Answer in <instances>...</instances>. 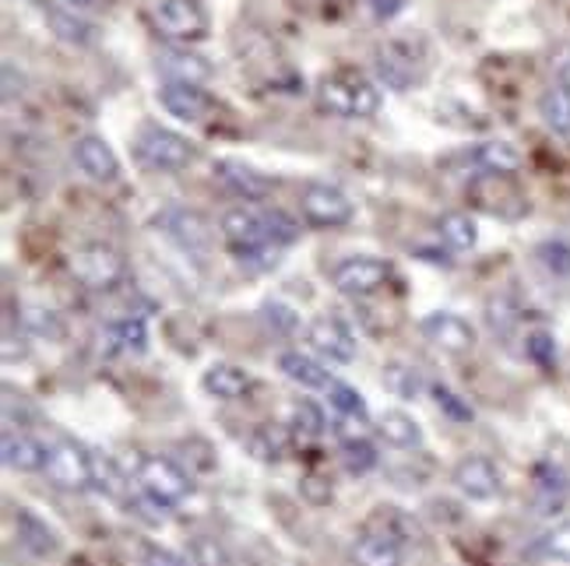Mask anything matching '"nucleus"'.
<instances>
[{"instance_id":"nucleus-1","label":"nucleus","mask_w":570,"mask_h":566,"mask_svg":"<svg viewBox=\"0 0 570 566\" xmlns=\"http://www.w3.org/2000/svg\"><path fill=\"white\" fill-rule=\"evenodd\" d=\"M317 102L342 120H370L381 110V92L374 81H366L356 71H335L321 78Z\"/></svg>"},{"instance_id":"nucleus-2","label":"nucleus","mask_w":570,"mask_h":566,"mask_svg":"<svg viewBox=\"0 0 570 566\" xmlns=\"http://www.w3.org/2000/svg\"><path fill=\"white\" fill-rule=\"evenodd\" d=\"M68 268L85 289H114L127 275L120 250H114L109 244H85V247L71 250Z\"/></svg>"},{"instance_id":"nucleus-3","label":"nucleus","mask_w":570,"mask_h":566,"mask_svg":"<svg viewBox=\"0 0 570 566\" xmlns=\"http://www.w3.org/2000/svg\"><path fill=\"white\" fill-rule=\"evenodd\" d=\"M135 478L151 504H163V507L180 504L194 489L190 475L177 461H169V457H141Z\"/></svg>"},{"instance_id":"nucleus-4","label":"nucleus","mask_w":570,"mask_h":566,"mask_svg":"<svg viewBox=\"0 0 570 566\" xmlns=\"http://www.w3.org/2000/svg\"><path fill=\"white\" fill-rule=\"evenodd\" d=\"M138 156L151 169L177 172V169L190 166L194 148L184 135H177V130L159 127V123H145L141 135H138Z\"/></svg>"},{"instance_id":"nucleus-5","label":"nucleus","mask_w":570,"mask_h":566,"mask_svg":"<svg viewBox=\"0 0 570 566\" xmlns=\"http://www.w3.org/2000/svg\"><path fill=\"white\" fill-rule=\"evenodd\" d=\"M47 478L57 489L81 493L92 486V454L75 440H57L47 457Z\"/></svg>"},{"instance_id":"nucleus-6","label":"nucleus","mask_w":570,"mask_h":566,"mask_svg":"<svg viewBox=\"0 0 570 566\" xmlns=\"http://www.w3.org/2000/svg\"><path fill=\"white\" fill-rule=\"evenodd\" d=\"M151 18L163 36L180 39V42H194L208 36V14L197 0H156L151 4Z\"/></svg>"},{"instance_id":"nucleus-7","label":"nucleus","mask_w":570,"mask_h":566,"mask_svg":"<svg viewBox=\"0 0 570 566\" xmlns=\"http://www.w3.org/2000/svg\"><path fill=\"white\" fill-rule=\"evenodd\" d=\"M299 208L306 215L311 226H324V229H335L353 222V201L345 198L338 187H327V183H311L303 190Z\"/></svg>"},{"instance_id":"nucleus-8","label":"nucleus","mask_w":570,"mask_h":566,"mask_svg":"<svg viewBox=\"0 0 570 566\" xmlns=\"http://www.w3.org/2000/svg\"><path fill=\"white\" fill-rule=\"evenodd\" d=\"M387 278H391V265H384L377 257H345L332 275L335 289L345 296H374L377 289L387 286Z\"/></svg>"},{"instance_id":"nucleus-9","label":"nucleus","mask_w":570,"mask_h":566,"mask_svg":"<svg viewBox=\"0 0 570 566\" xmlns=\"http://www.w3.org/2000/svg\"><path fill=\"white\" fill-rule=\"evenodd\" d=\"M159 226L166 229V236L173 239V244L187 254H194V257H205L212 247V229L205 222V215L194 211V208H166L159 215Z\"/></svg>"},{"instance_id":"nucleus-10","label":"nucleus","mask_w":570,"mask_h":566,"mask_svg":"<svg viewBox=\"0 0 570 566\" xmlns=\"http://www.w3.org/2000/svg\"><path fill=\"white\" fill-rule=\"evenodd\" d=\"M420 328H423L426 341H433L436 348H444L451 356H465L475 348V328L458 314H448V310L430 314V317H423Z\"/></svg>"},{"instance_id":"nucleus-11","label":"nucleus","mask_w":570,"mask_h":566,"mask_svg":"<svg viewBox=\"0 0 570 566\" xmlns=\"http://www.w3.org/2000/svg\"><path fill=\"white\" fill-rule=\"evenodd\" d=\"M218 229H223L226 244L239 257L257 250V247H265V244H272V239H268V226H265V215H257L250 208H229L223 215V222H218Z\"/></svg>"},{"instance_id":"nucleus-12","label":"nucleus","mask_w":570,"mask_h":566,"mask_svg":"<svg viewBox=\"0 0 570 566\" xmlns=\"http://www.w3.org/2000/svg\"><path fill=\"white\" fill-rule=\"evenodd\" d=\"M311 345L332 363H353L356 359V338L338 317H317L311 324Z\"/></svg>"},{"instance_id":"nucleus-13","label":"nucleus","mask_w":570,"mask_h":566,"mask_svg":"<svg viewBox=\"0 0 570 566\" xmlns=\"http://www.w3.org/2000/svg\"><path fill=\"white\" fill-rule=\"evenodd\" d=\"M159 102L169 117L187 120V123H197L212 106V99L205 96L202 85H184V81H166L159 89Z\"/></svg>"},{"instance_id":"nucleus-14","label":"nucleus","mask_w":570,"mask_h":566,"mask_svg":"<svg viewBox=\"0 0 570 566\" xmlns=\"http://www.w3.org/2000/svg\"><path fill=\"white\" fill-rule=\"evenodd\" d=\"M75 162L85 177L96 180V183L117 180V172H120V159L114 156V148L96 135H85L81 141H75Z\"/></svg>"},{"instance_id":"nucleus-15","label":"nucleus","mask_w":570,"mask_h":566,"mask_svg":"<svg viewBox=\"0 0 570 566\" xmlns=\"http://www.w3.org/2000/svg\"><path fill=\"white\" fill-rule=\"evenodd\" d=\"M377 75L381 81L387 85V89L394 92H409L415 81H420V71H415V60L412 53L402 47V42H384V47L377 50Z\"/></svg>"},{"instance_id":"nucleus-16","label":"nucleus","mask_w":570,"mask_h":566,"mask_svg":"<svg viewBox=\"0 0 570 566\" xmlns=\"http://www.w3.org/2000/svg\"><path fill=\"white\" fill-rule=\"evenodd\" d=\"M454 486L469 499H493L500 493V471L487 457H465V461L454 468Z\"/></svg>"},{"instance_id":"nucleus-17","label":"nucleus","mask_w":570,"mask_h":566,"mask_svg":"<svg viewBox=\"0 0 570 566\" xmlns=\"http://www.w3.org/2000/svg\"><path fill=\"white\" fill-rule=\"evenodd\" d=\"M215 177L244 201H265L272 193V187H275L268 177H261V172H254L244 162H215Z\"/></svg>"},{"instance_id":"nucleus-18","label":"nucleus","mask_w":570,"mask_h":566,"mask_svg":"<svg viewBox=\"0 0 570 566\" xmlns=\"http://www.w3.org/2000/svg\"><path fill=\"white\" fill-rule=\"evenodd\" d=\"M0 450H4V465L14 471H42L50 457V447H42L36 437H26V433H4Z\"/></svg>"},{"instance_id":"nucleus-19","label":"nucleus","mask_w":570,"mask_h":566,"mask_svg":"<svg viewBox=\"0 0 570 566\" xmlns=\"http://www.w3.org/2000/svg\"><path fill=\"white\" fill-rule=\"evenodd\" d=\"M356 566H402V546L387 532H366L353 546Z\"/></svg>"},{"instance_id":"nucleus-20","label":"nucleus","mask_w":570,"mask_h":566,"mask_svg":"<svg viewBox=\"0 0 570 566\" xmlns=\"http://www.w3.org/2000/svg\"><path fill=\"white\" fill-rule=\"evenodd\" d=\"M159 68L169 81H184V85H205L212 78V63L190 50H163Z\"/></svg>"},{"instance_id":"nucleus-21","label":"nucleus","mask_w":570,"mask_h":566,"mask_svg":"<svg viewBox=\"0 0 570 566\" xmlns=\"http://www.w3.org/2000/svg\"><path fill=\"white\" fill-rule=\"evenodd\" d=\"M205 390L212 398L218 401H236V398H244L247 390H250V377L244 374L239 366H229V363H215L205 369Z\"/></svg>"},{"instance_id":"nucleus-22","label":"nucleus","mask_w":570,"mask_h":566,"mask_svg":"<svg viewBox=\"0 0 570 566\" xmlns=\"http://www.w3.org/2000/svg\"><path fill=\"white\" fill-rule=\"evenodd\" d=\"M482 172H493V177H511L521 169V151L511 141H482L472 148L469 156Z\"/></svg>"},{"instance_id":"nucleus-23","label":"nucleus","mask_w":570,"mask_h":566,"mask_svg":"<svg viewBox=\"0 0 570 566\" xmlns=\"http://www.w3.org/2000/svg\"><path fill=\"white\" fill-rule=\"evenodd\" d=\"M14 532H18V542L26 546L29 553L36 556H50L57 553V535L47 528V520H39L32 510H18L14 514Z\"/></svg>"},{"instance_id":"nucleus-24","label":"nucleus","mask_w":570,"mask_h":566,"mask_svg":"<svg viewBox=\"0 0 570 566\" xmlns=\"http://www.w3.org/2000/svg\"><path fill=\"white\" fill-rule=\"evenodd\" d=\"M539 117L546 120V127H550L553 135H570V85L567 81H557L542 92Z\"/></svg>"},{"instance_id":"nucleus-25","label":"nucleus","mask_w":570,"mask_h":566,"mask_svg":"<svg viewBox=\"0 0 570 566\" xmlns=\"http://www.w3.org/2000/svg\"><path fill=\"white\" fill-rule=\"evenodd\" d=\"M377 433L384 437V444L399 447V450H412V447L423 444L420 423H415L412 416H405V411H384L381 423H377Z\"/></svg>"},{"instance_id":"nucleus-26","label":"nucleus","mask_w":570,"mask_h":566,"mask_svg":"<svg viewBox=\"0 0 570 566\" xmlns=\"http://www.w3.org/2000/svg\"><path fill=\"white\" fill-rule=\"evenodd\" d=\"M278 369L285 377H289L293 384L299 387H327L332 384V377H327V369L311 359V356H303V352H282L278 356Z\"/></svg>"},{"instance_id":"nucleus-27","label":"nucleus","mask_w":570,"mask_h":566,"mask_svg":"<svg viewBox=\"0 0 570 566\" xmlns=\"http://www.w3.org/2000/svg\"><path fill=\"white\" fill-rule=\"evenodd\" d=\"M247 450H250V457H257V461H278V457L289 450V433H285L282 426L265 423V426L250 429Z\"/></svg>"},{"instance_id":"nucleus-28","label":"nucleus","mask_w":570,"mask_h":566,"mask_svg":"<svg viewBox=\"0 0 570 566\" xmlns=\"http://www.w3.org/2000/svg\"><path fill=\"white\" fill-rule=\"evenodd\" d=\"M436 229H441L444 244H448L451 250H458V254L472 250V247H475V239H479L475 222L469 219L465 211H448V215H441V222H436Z\"/></svg>"},{"instance_id":"nucleus-29","label":"nucleus","mask_w":570,"mask_h":566,"mask_svg":"<svg viewBox=\"0 0 570 566\" xmlns=\"http://www.w3.org/2000/svg\"><path fill=\"white\" fill-rule=\"evenodd\" d=\"M535 260L550 278L570 281V244L567 239H542L535 247Z\"/></svg>"},{"instance_id":"nucleus-30","label":"nucleus","mask_w":570,"mask_h":566,"mask_svg":"<svg viewBox=\"0 0 570 566\" xmlns=\"http://www.w3.org/2000/svg\"><path fill=\"white\" fill-rule=\"evenodd\" d=\"M384 387L391 390L394 398H420L423 390V377L415 366H405V363H391L384 369Z\"/></svg>"},{"instance_id":"nucleus-31","label":"nucleus","mask_w":570,"mask_h":566,"mask_svg":"<svg viewBox=\"0 0 570 566\" xmlns=\"http://www.w3.org/2000/svg\"><path fill=\"white\" fill-rule=\"evenodd\" d=\"M377 461H381V454H377V447L370 444V440H345L342 444V465H345V471L348 475H366V471H374L377 468Z\"/></svg>"},{"instance_id":"nucleus-32","label":"nucleus","mask_w":570,"mask_h":566,"mask_svg":"<svg viewBox=\"0 0 570 566\" xmlns=\"http://www.w3.org/2000/svg\"><path fill=\"white\" fill-rule=\"evenodd\" d=\"M324 390H327V401H332V408L342 411L345 419H360V423L366 419V401H363V395H360L356 387L332 380Z\"/></svg>"},{"instance_id":"nucleus-33","label":"nucleus","mask_w":570,"mask_h":566,"mask_svg":"<svg viewBox=\"0 0 570 566\" xmlns=\"http://www.w3.org/2000/svg\"><path fill=\"white\" fill-rule=\"evenodd\" d=\"M47 21L53 26V32L60 36V39H68V42H89L92 39V26H85V21H78L75 14H68V11H57V8H50L47 11Z\"/></svg>"},{"instance_id":"nucleus-34","label":"nucleus","mask_w":570,"mask_h":566,"mask_svg":"<svg viewBox=\"0 0 570 566\" xmlns=\"http://www.w3.org/2000/svg\"><path fill=\"white\" fill-rule=\"evenodd\" d=\"M293 429L299 437H321L324 433V411L314 401H296L293 405Z\"/></svg>"},{"instance_id":"nucleus-35","label":"nucleus","mask_w":570,"mask_h":566,"mask_svg":"<svg viewBox=\"0 0 570 566\" xmlns=\"http://www.w3.org/2000/svg\"><path fill=\"white\" fill-rule=\"evenodd\" d=\"M114 338L120 341L124 352H145L148 348V328L141 317H130V320H120L114 328Z\"/></svg>"},{"instance_id":"nucleus-36","label":"nucleus","mask_w":570,"mask_h":566,"mask_svg":"<svg viewBox=\"0 0 570 566\" xmlns=\"http://www.w3.org/2000/svg\"><path fill=\"white\" fill-rule=\"evenodd\" d=\"M190 566H229V556H226V549L218 546L215 538L197 535L190 542Z\"/></svg>"},{"instance_id":"nucleus-37","label":"nucleus","mask_w":570,"mask_h":566,"mask_svg":"<svg viewBox=\"0 0 570 566\" xmlns=\"http://www.w3.org/2000/svg\"><path fill=\"white\" fill-rule=\"evenodd\" d=\"M265 226H268V239L278 247L293 244V239L299 236V222L293 219V215H285L282 208H272L265 211Z\"/></svg>"},{"instance_id":"nucleus-38","label":"nucleus","mask_w":570,"mask_h":566,"mask_svg":"<svg viewBox=\"0 0 570 566\" xmlns=\"http://www.w3.org/2000/svg\"><path fill=\"white\" fill-rule=\"evenodd\" d=\"M92 486L109 496H124V475L109 457H92Z\"/></svg>"},{"instance_id":"nucleus-39","label":"nucleus","mask_w":570,"mask_h":566,"mask_svg":"<svg viewBox=\"0 0 570 566\" xmlns=\"http://www.w3.org/2000/svg\"><path fill=\"white\" fill-rule=\"evenodd\" d=\"M539 553L560 563H570V520H563V525L550 528L539 538Z\"/></svg>"},{"instance_id":"nucleus-40","label":"nucleus","mask_w":570,"mask_h":566,"mask_svg":"<svg viewBox=\"0 0 570 566\" xmlns=\"http://www.w3.org/2000/svg\"><path fill=\"white\" fill-rule=\"evenodd\" d=\"M524 352H529L532 363H539V366L550 369V366L557 363V341H553L550 331H532L529 341H524Z\"/></svg>"},{"instance_id":"nucleus-41","label":"nucleus","mask_w":570,"mask_h":566,"mask_svg":"<svg viewBox=\"0 0 570 566\" xmlns=\"http://www.w3.org/2000/svg\"><path fill=\"white\" fill-rule=\"evenodd\" d=\"M487 317L493 324V331H511L514 320H518V307L508 296H497V299H490V314Z\"/></svg>"},{"instance_id":"nucleus-42","label":"nucleus","mask_w":570,"mask_h":566,"mask_svg":"<svg viewBox=\"0 0 570 566\" xmlns=\"http://www.w3.org/2000/svg\"><path fill=\"white\" fill-rule=\"evenodd\" d=\"M433 398H436V405H441L451 419H458V423H472V408L454 395V390H448V387H433Z\"/></svg>"},{"instance_id":"nucleus-43","label":"nucleus","mask_w":570,"mask_h":566,"mask_svg":"<svg viewBox=\"0 0 570 566\" xmlns=\"http://www.w3.org/2000/svg\"><path fill=\"white\" fill-rule=\"evenodd\" d=\"M141 566H190V559H184L180 553L163 549V546H145L141 549Z\"/></svg>"},{"instance_id":"nucleus-44","label":"nucleus","mask_w":570,"mask_h":566,"mask_svg":"<svg viewBox=\"0 0 570 566\" xmlns=\"http://www.w3.org/2000/svg\"><path fill=\"white\" fill-rule=\"evenodd\" d=\"M26 328H29L32 335H50V338L60 335L57 317H53L50 310H26Z\"/></svg>"},{"instance_id":"nucleus-45","label":"nucleus","mask_w":570,"mask_h":566,"mask_svg":"<svg viewBox=\"0 0 570 566\" xmlns=\"http://www.w3.org/2000/svg\"><path fill=\"white\" fill-rule=\"evenodd\" d=\"M265 320L275 324L278 331H293L296 328V314L289 307H282V302H268V307H265Z\"/></svg>"},{"instance_id":"nucleus-46","label":"nucleus","mask_w":570,"mask_h":566,"mask_svg":"<svg viewBox=\"0 0 570 566\" xmlns=\"http://www.w3.org/2000/svg\"><path fill=\"white\" fill-rule=\"evenodd\" d=\"M370 8H374V14L377 18H394V14H399L402 8H405V0H370Z\"/></svg>"},{"instance_id":"nucleus-47","label":"nucleus","mask_w":570,"mask_h":566,"mask_svg":"<svg viewBox=\"0 0 570 566\" xmlns=\"http://www.w3.org/2000/svg\"><path fill=\"white\" fill-rule=\"evenodd\" d=\"M63 4H71V8H96V0H63Z\"/></svg>"}]
</instances>
